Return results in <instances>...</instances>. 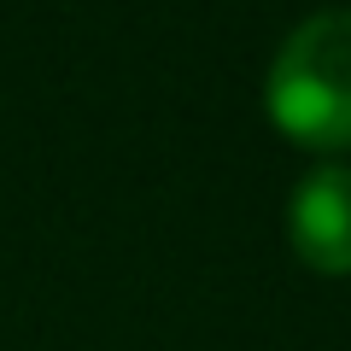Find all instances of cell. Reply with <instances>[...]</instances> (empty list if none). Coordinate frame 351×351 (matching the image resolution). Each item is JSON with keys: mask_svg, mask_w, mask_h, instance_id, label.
<instances>
[{"mask_svg": "<svg viewBox=\"0 0 351 351\" xmlns=\"http://www.w3.org/2000/svg\"><path fill=\"white\" fill-rule=\"evenodd\" d=\"M269 123L299 147H351V6L311 12L269 64Z\"/></svg>", "mask_w": 351, "mask_h": 351, "instance_id": "6da1fadb", "label": "cell"}, {"mask_svg": "<svg viewBox=\"0 0 351 351\" xmlns=\"http://www.w3.org/2000/svg\"><path fill=\"white\" fill-rule=\"evenodd\" d=\"M287 234H293V252L316 276H351V170L346 164H316L293 188Z\"/></svg>", "mask_w": 351, "mask_h": 351, "instance_id": "7a4b0ae2", "label": "cell"}]
</instances>
